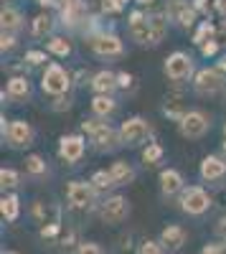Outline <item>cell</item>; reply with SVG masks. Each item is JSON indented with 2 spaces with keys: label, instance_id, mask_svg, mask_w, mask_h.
I'll use <instances>...</instances> for the list:
<instances>
[{
  "label": "cell",
  "instance_id": "obj_1",
  "mask_svg": "<svg viewBox=\"0 0 226 254\" xmlns=\"http://www.w3.org/2000/svg\"><path fill=\"white\" fill-rule=\"evenodd\" d=\"M81 130L89 137L92 147L99 153H114L117 147H122V140H119V130L107 122V120H99V117H89L81 122Z\"/></svg>",
  "mask_w": 226,
  "mask_h": 254
},
{
  "label": "cell",
  "instance_id": "obj_2",
  "mask_svg": "<svg viewBox=\"0 0 226 254\" xmlns=\"http://www.w3.org/2000/svg\"><path fill=\"white\" fill-rule=\"evenodd\" d=\"M71 81H74V76L61 66V64L51 61V64H46L44 76H41V89L58 99V97H64L71 89Z\"/></svg>",
  "mask_w": 226,
  "mask_h": 254
},
{
  "label": "cell",
  "instance_id": "obj_3",
  "mask_svg": "<svg viewBox=\"0 0 226 254\" xmlns=\"http://www.w3.org/2000/svg\"><path fill=\"white\" fill-rule=\"evenodd\" d=\"M153 135V125L142 117H130L119 125V140H122V147H140V145H150Z\"/></svg>",
  "mask_w": 226,
  "mask_h": 254
},
{
  "label": "cell",
  "instance_id": "obj_4",
  "mask_svg": "<svg viewBox=\"0 0 226 254\" xmlns=\"http://www.w3.org/2000/svg\"><path fill=\"white\" fill-rule=\"evenodd\" d=\"M33 137H36V130H33L31 122H26V120H10L5 125V120H3V140L13 147V150H26V147H31Z\"/></svg>",
  "mask_w": 226,
  "mask_h": 254
},
{
  "label": "cell",
  "instance_id": "obj_5",
  "mask_svg": "<svg viewBox=\"0 0 226 254\" xmlns=\"http://www.w3.org/2000/svg\"><path fill=\"white\" fill-rule=\"evenodd\" d=\"M163 71L170 81H188L196 76V64L186 51H173L163 64Z\"/></svg>",
  "mask_w": 226,
  "mask_h": 254
},
{
  "label": "cell",
  "instance_id": "obj_6",
  "mask_svg": "<svg viewBox=\"0 0 226 254\" xmlns=\"http://www.w3.org/2000/svg\"><path fill=\"white\" fill-rule=\"evenodd\" d=\"M127 31H130V38L135 41V44H140V46H155V31H153L150 13L132 10L130 20H127Z\"/></svg>",
  "mask_w": 226,
  "mask_h": 254
},
{
  "label": "cell",
  "instance_id": "obj_7",
  "mask_svg": "<svg viewBox=\"0 0 226 254\" xmlns=\"http://www.w3.org/2000/svg\"><path fill=\"white\" fill-rule=\"evenodd\" d=\"M226 89V76L216 69V66H206V69H198L193 76V92L201 97H214L219 92Z\"/></svg>",
  "mask_w": 226,
  "mask_h": 254
},
{
  "label": "cell",
  "instance_id": "obj_8",
  "mask_svg": "<svg viewBox=\"0 0 226 254\" xmlns=\"http://www.w3.org/2000/svg\"><path fill=\"white\" fill-rule=\"evenodd\" d=\"M178 203H180L183 214H188V216H203V214L211 208V196H209L201 186H188V188L180 193Z\"/></svg>",
  "mask_w": 226,
  "mask_h": 254
},
{
  "label": "cell",
  "instance_id": "obj_9",
  "mask_svg": "<svg viewBox=\"0 0 226 254\" xmlns=\"http://www.w3.org/2000/svg\"><path fill=\"white\" fill-rule=\"evenodd\" d=\"M87 41H89V49L94 51V56H99V59H117L125 54V44L119 41L117 33L99 31V33L89 36Z\"/></svg>",
  "mask_w": 226,
  "mask_h": 254
},
{
  "label": "cell",
  "instance_id": "obj_10",
  "mask_svg": "<svg viewBox=\"0 0 226 254\" xmlns=\"http://www.w3.org/2000/svg\"><path fill=\"white\" fill-rule=\"evenodd\" d=\"M130 201L125 198V196H119V193H114V196H107L105 201H102V206H99V216H102V221H105L107 226H117V224H122L127 216H130Z\"/></svg>",
  "mask_w": 226,
  "mask_h": 254
},
{
  "label": "cell",
  "instance_id": "obj_11",
  "mask_svg": "<svg viewBox=\"0 0 226 254\" xmlns=\"http://www.w3.org/2000/svg\"><path fill=\"white\" fill-rule=\"evenodd\" d=\"M178 130H180L183 137H188V140H201L211 130V120H209V115L203 110H188L186 117L178 122Z\"/></svg>",
  "mask_w": 226,
  "mask_h": 254
},
{
  "label": "cell",
  "instance_id": "obj_12",
  "mask_svg": "<svg viewBox=\"0 0 226 254\" xmlns=\"http://www.w3.org/2000/svg\"><path fill=\"white\" fill-rule=\"evenodd\" d=\"M97 193L99 190L89 181H69L66 186V198L71 208H92L97 206Z\"/></svg>",
  "mask_w": 226,
  "mask_h": 254
},
{
  "label": "cell",
  "instance_id": "obj_13",
  "mask_svg": "<svg viewBox=\"0 0 226 254\" xmlns=\"http://www.w3.org/2000/svg\"><path fill=\"white\" fill-rule=\"evenodd\" d=\"M87 153V137L84 135H64L58 140V158L66 165H76Z\"/></svg>",
  "mask_w": 226,
  "mask_h": 254
},
{
  "label": "cell",
  "instance_id": "obj_14",
  "mask_svg": "<svg viewBox=\"0 0 226 254\" xmlns=\"http://www.w3.org/2000/svg\"><path fill=\"white\" fill-rule=\"evenodd\" d=\"M166 15H168V20H173L175 26H180V28L188 31V28L196 23L198 10L193 8V3H186V0H170L168 8H166Z\"/></svg>",
  "mask_w": 226,
  "mask_h": 254
},
{
  "label": "cell",
  "instance_id": "obj_15",
  "mask_svg": "<svg viewBox=\"0 0 226 254\" xmlns=\"http://www.w3.org/2000/svg\"><path fill=\"white\" fill-rule=\"evenodd\" d=\"M158 183H160V193L166 198L180 196L183 190H186V181H183L180 171H175V168H166V171H160Z\"/></svg>",
  "mask_w": 226,
  "mask_h": 254
},
{
  "label": "cell",
  "instance_id": "obj_16",
  "mask_svg": "<svg viewBox=\"0 0 226 254\" xmlns=\"http://www.w3.org/2000/svg\"><path fill=\"white\" fill-rule=\"evenodd\" d=\"M198 176L201 181L206 183H216L226 176V158H219V155H206L201 160V168H198Z\"/></svg>",
  "mask_w": 226,
  "mask_h": 254
},
{
  "label": "cell",
  "instance_id": "obj_17",
  "mask_svg": "<svg viewBox=\"0 0 226 254\" xmlns=\"http://www.w3.org/2000/svg\"><path fill=\"white\" fill-rule=\"evenodd\" d=\"M186 239H188V234H186V229L183 226H178V224H170V226H166L160 231V247L163 249H168V252H180L183 249V244H186Z\"/></svg>",
  "mask_w": 226,
  "mask_h": 254
},
{
  "label": "cell",
  "instance_id": "obj_18",
  "mask_svg": "<svg viewBox=\"0 0 226 254\" xmlns=\"http://www.w3.org/2000/svg\"><path fill=\"white\" fill-rule=\"evenodd\" d=\"M89 87H92L94 94H110V97H114V92L119 89V81H117V74H114V71L102 69V71H97V74L92 76Z\"/></svg>",
  "mask_w": 226,
  "mask_h": 254
},
{
  "label": "cell",
  "instance_id": "obj_19",
  "mask_svg": "<svg viewBox=\"0 0 226 254\" xmlns=\"http://www.w3.org/2000/svg\"><path fill=\"white\" fill-rule=\"evenodd\" d=\"M23 13H20L18 8L13 5H3V10H0V28H3V33H10L15 36L18 31H23Z\"/></svg>",
  "mask_w": 226,
  "mask_h": 254
},
{
  "label": "cell",
  "instance_id": "obj_20",
  "mask_svg": "<svg viewBox=\"0 0 226 254\" xmlns=\"http://www.w3.org/2000/svg\"><path fill=\"white\" fill-rule=\"evenodd\" d=\"M13 99V102H23V99H31V81L26 76H13L8 81V87L3 92V99Z\"/></svg>",
  "mask_w": 226,
  "mask_h": 254
},
{
  "label": "cell",
  "instance_id": "obj_21",
  "mask_svg": "<svg viewBox=\"0 0 226 254\" xmlns=\"http://www.w3.org/2000/svg\"><path fill=\"white\" fill-rule=\"evenodd\" d=\"M89 107H92V115H94V117L107 120V117H112V115L117 112V99L110 97V94H94Z\"/></svg>",
  "mask_w": 226,
  "mask_h": 254
},
{
  "label": "cell",
  "instance_id": "obj_22",
  "mask_svg": "<svg viewBox=\"0 0 226 254\" xmlns=\"http://www.w3.org/2000/svg\"><path fill=\"white\" fill-rule=\"evenodd\" d=\"M54 28H56V18L51 13H38L31 20V36L33 38H54Z\"/></svg>",
  "mask_w": 226,
  "mask_h": 254
},
{
  "label": "cell",
  "instance_id": "obj_23",
  "mask_svg": "<svg viewBox=\"0 0 226 254\" xmlns=\"http://www.w3.org/2000/svg\"><path fill=\"white\" fill-rule=\"evenodd\" d=\"M110 173L114 178V186H130L135 178H137V171L127 163V160H114L110 165Z\"/></svg>",
  "mask_w": 226,
  "mask_h": 254
},
{
  "label": "cell",
  "instance_id": "obj_24",
  "mask_svg": "<svg viewBox=\"0 0 226 254\" xmlns=\"http://www.w3.org/2000/svg\"><path fill=\"white\" fill-rule=\"evenodd\" d=\"M0 211H3V219L5 221H15L18 214H20V198L15 193L3 196V201H0Z\"/></svg>",
  "mask_w": 226,
  "mask_h": 254
},
{
  "label": "cell",
  "instance_id": "obj_25",
  "mask_svg": "<svg viewBox=\"0 0 226 254\" xmlns=\"http://www.w3.org/2000/svg\"><path fill=\"white\" fill-rule=\"evenodd\" d=\"M46 49H49V54H54V56H58V59H66V56L71 54V44H69L64 36H54V38H49Z\"/></svg>",
  "mask_w": 226,
  "mask_h": 254
},
{
  "label": "cell",
  "instance_id": "obj_26",
  "mask_svg": "<svg viewBox=\"0 0 226 254\" xmlns=\"http://www.w3.org/2000/svg\"><path fill=\"white\" fill-rule=\"evenodd\" d=\"M26 173L33 178H44V176H49V165L44 163L41 155H28L26 158Z\"/></svg>",
  "mask_w": 226,
  "mask_h": 254
},
{
  "label": "cell",
  "instance_id": "obj_27",
  "mask_svg": "<svg viewBox=\"0 0 226 254\" xmlns=\"http://www.w3.org/2000/svg\"><path fill=\"white\" fill-rule=\"evenodd\" d=\"M163 158H166V150H163V145H158V142L145 145V150H142V163H145L148 168L150 165H158Z\"/></svg>",
  "mask_w": 226,
  "mask_h": 254
},
{
  "label": "cell",
  "instance_id": "obj_28",
  "mask_svg": "<svg viewBox=\"0 0 226 254\" xmlns=\"http://www.w3.org/2000/svg\"><path fill=\"white\" fill-rule=\"evenodd\" d=\"M20 186V173L15 168H3L0 171V188L3 190H15Z\"/></svg>",
  "mask_w": 226,
  "mask_h": 254
},
{
  "label": "cell",
  "instance_id": "obj_29",
  "mask_svg": "<svg viewBox=\"0 0 226 254\" xmlns=\"http://www.w3.org/2000/svg\"><path fill=\"white\" fill-rule=\"evenodd\" d=\"M216 38V26L209 23V20H203V23L198 26V31L193 33V44L196 46H203L206 41H214Z\"/></svg>",
  "mask_w": 226,
  "mask_h": 254
},
{
  "label": "cell",
  "instance_id": "obj_30",
  "mask_svg": "<svg viewBox=\"0 0 226 254\" xmlns=\"http://www.w3.org/2000/svg\"><path fill=\"white\" fill-rule=\"evenodd\" d=\"M89 183H92L97 190H110V188H114V178H112L110 171H94L92 178H89Z\"/></svg>",
  "mask_w": 226,
  "mask_h": 254
},
{
  "label": "cell",
  "instance_id": "obj_31",
  "mask_svg": "<svg viewBox=\"0 0 226 254\" xmlns=\"http://www.w3.org/2000/svg\"><path fill=\"white\" fill-rule=\"evenodd\" d=\"M102 10H105L107 15H114V13H122V8H125V0H99Z\"/></svg>",
  "mask_w": 226,
  "mask_h": 254
},
{
  "label": "cell",
  "instance_id": "obj_32",
  "mask_svg": "<svg viewBox=\"0 0 226 254\" xmlns=\"http://www.w3.org/2000/svg\"><path fill=\"white\" fill-rule=\"evenodd\" d=\"M137 254H166V249L160 247V242H153V239H145L140 244Z\"/></svg>",
  "mask_w": 226,
  "mask_h": 254
},
{
  "label": "cell",
  "instance_id": "obj_33",
  "mask_svg": "<svg viewBox=\"0 0 226 254\" xmlns=\"http://www.w3.org/2000/svg\"><path fill=\"white\" fill-rule=\"evenodd\" d=\"M23 61H28V66H41V64H46L49 59H46L44 51H26V59Z\"/></svg>",
  "mask_w": 226,
  "mask_h": 254
},
{
  "label": "cell",
  "instance_id": "obj_34",
  "mask_svg": "<svg viewBox=\"0 0 226 254\" xmlns=\"http://www.w3.org/2000/svg\"><path fill=\"white\" fill-rule=\"evenodd\" d=\"M76 254H105V249H102L97 242H81Z\"/></svg>",
  "mask_w": 226,
  "mask_h": 254
},
{
  "label": "cell",
  "instance_id": "obj_35",
  "mask_svg": "<svg viewBox=\"0 0 226 254\" xmlns=\"http://www.w3.org/2000/svg\"><path fill=\"white\" fill-rule=\"evenodd\" d=\"M219 49H221V41H219V38H214V41H206V44L201 46V54L206 56V59H211V56H216V54H219Z\"/></svg>",
  "mask_w": 226,
  "mask_h": 254
},
{
  "label": "cell",
  "instance_id": "obj_36",
  "mask_svg": "<svg viewBox=\"0 0 226 254\" xmlns=\"http://www.w3.org/2000/svg\"><path fill=\"white\" fill-rule=\"evenodd\" d=\"M117 81H119V89H135V76L127 74V71H119Z\"/></svg>",
  "mask_w": 226,
  "mask_h": 254
},
{
  "label": "cell",
  "instance_id": "obj_37",
  "mask_svg": "<svg viewBox=\"0 0 226 254\" xmlns=\"http://www.w3.org/2000/svg\"><path fill=\"white\" fill-rule=\"evenodd\" d=\"M15 46H18V38H15V36H10V33L0 36V49H3V54H5V51H13Z\"/></svg>",
  "mask_w": 226,
  "mask_h": 254
},
{
  "label": "cell",
  "instance_id": "obj_38",
  "mask_svg": "<svg viewBox=\"0 0 226 254\" xmlns=\"http://www.w3.org/2000/svg\"><path fill=\"white\" fill-rule=\"evenodd\" d=\"M71 107V99L69 97H58L54 104H51V110H56V112H61V110H69Z\"/></svg>",
  "mask_w": 226,
  "mask_h": 254
},
{
  "label": "cell",
  "instance_id": "obj_39",
  "mask_svg": "<svg viewBox=\"0 0 226 254\" xmlns=\"http://www.w3.org/2000/svg\"><path fill=\"white\" fill-rule=\"evenodd\" d=\"M201 254H226V242L224 244H209V247H203Z\"/></svg>",
  "mask_w": 226,
  "mask_h": 254
},
{
  "label": "cell",
  "instance_id": "obj_40",
  "mask_svg": "<svg viewBox=\"0 0 226 254\" xmlns=\"http://www.w3.org/2000/svg\"><path fill=\"white\" fill-rule=\"evenodd\" d=\"M216 237L226 242V216H221V219L216 221Z\"/></svg>",
  "mask_w": 226,
  "mask_h": 254
},
{
  "label": "cell",
  "instance_id": "obj_41",
  "mask_svg": "<svg viewBox=\"0 0 226 254\" xmlns=\"http://www.w3.org/2000/svg\"><path fill=\"white\" fill-rule=\"evenodd\" d=\"M193 8L198 13H209V0H193Z\"/></svg>",
  "mask_w": 226,
  "mask_h": 254
},
{
  "label": "cell",
  "instance_id": "obj_42",
  "mask_svg": "<svg viewBox=\"0 0 226 254\" xmlns=\"http://www.w3.org/2000/svg\"><path fill=\"white\" fill-rule=\"evenodd\" d=\"M36 3L44 8H54V5H61V0H36Z\"/></svg>",
  "mask_w": 226,
  "mask_h": 254
},
{
  "label": "cell",
  "instance_id": "obj_43",
  "mask_svg": "<svg viewBox=\"0 0 226 254\" xmlns=\"http://www.w3.org/2000/svg\"><path fill=\"white\" fill-rule=\"evenodd\" d=\"M216 69H219L221 74L226 71V56H221V59H219V64H216Z\"/></svg>",
  "mask_w": 226,
  "mask_h": 254
},
{
  "label": "cell",
  "instance_id": "obj_44",
  "mask_svg": "<svg viewBox=\"0 0 226 254\" xmlns=\"http://www.w3.org/2000/svg\"><path fill=\"white\" fill-rule=\"evenodd\" d=\"M137 3H140L142 8H145V5H153V3H155V0H137Z\"/></svg>",
  "mask_w": 226,
  "mask_h": 254
},
{
  "label": "cell",
  "instance_id": "obj_45",
  "mask_svg": "<svg viewBox=\"0 0 226 254\" xmlns=\"http://www.w3.org/2000/svg\"><path fill=\"white\" fill-rule=\"evenodd\" d=\"M224 153H226V125H224Z\"/></svg>",
  "mask_w": 226,
  "mask_h": 254
},
{
  "label": "cell",
  "instance_id": "obj_46",
  "mask_svg": "<svg viewBox=\"0 0 226 254\" xmlns=\"http://www.w3.org/2000/svg\"><path fill=\"white\" fill-rule=\"evenodd\" d=\"M13 254H18V252H13Z\"/></svg>",
  "mask_w": 226,
  "mask_h": 254
}]
</instances>
